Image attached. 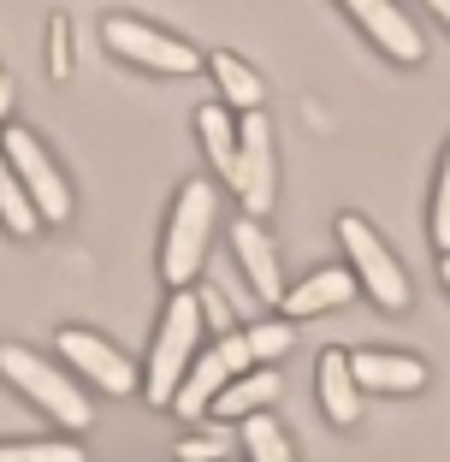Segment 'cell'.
<instances>
[{"label":"cell","mask_w":450,"mask_h":462,"mask_svg":"<svg viewBox=\"0 0 450 462\" xmlns=\"http://www.w3.org/2000/svg\"><path fill=\"white\" fill-rule=\"evenodd\" d=\"M196 344H202V297L196 291H172L161 314V332H154V350H149V403L172 409L184 374L196 367Z\"/></svg>","instance_id":"1"},{"label":"cell","mask_w":450,"mask_h":462,"mask_svg":"<svg viewBox=\"0 0 450 462\" xmlns=\"http://www.w3.org/2000/svg\"><path fill=\"white\" fill-rule=\"evenodd\" d=\"M0 374H6L36 409H48L60 427H71V433H83V427L96 421V409H89V397L71 385V374H60L54 362H41V356L24 350V344H0Z\"/></svg>","instance_id":"2"},{"label":"cell","mask_w":450,"mask_h":462,"mask_svg":"<svg viewBox=\"0 0 450 462\" xmlns=\"http://www.w3.org/2000/svg\"><path fill=\"white\" fill-rule=\"evenodd\" d=\"M207 231H214V184H184L166 226V249H161V273L172 291H190L196 267L207 255Z\"/></svg>","instance_id":"3"},{"label":"cell","mask_w":450,"mask_h":462,"mask_svg":"<svg viewBox=\"0 0 450 462\" xmlns=\"http://www.w3.org/2000/svg\"><path fill=\"white\" fill-rule=\"evenodd\" d=\"M338 244H344V255H350V273L368 285V297L380 302V309H409V273L397 267V255L373 237V226L362 214H344L338 219Z\"/></svg>","instance_id":"4"},{"label":"cell","mask_w":450,"mask_h":462,"mask_svg":"<svg viewBox=\"0 0 450 462\" xmlns=\"http://www.w3.org/2000/svg\"><path fill=\"white\" fill-rule=\"evenodd\" d=\"M249 367H255V356H249V338H243V332L219 338L214 350H202V356H196V367L184 374V385H178V397H172V415H184V421L214 415L219 392H225L232 380H243Z\"/></svg>","instance_id":"5"},{"label":"cell","mask_w":450,"mask_h":462,"mask_svg":"<svg viewBox=\"0 0 450 462\" xmlns=\"http://www.w3.org/2000/svg\"><path fill=\"white\" fill-rule=\"evenodd\" d=\"M237 196H243V214L261 219L273 208V190H279V161H273V125L267 113H243L237 125Z\"/></svg>","instance_id":"6"},{"label":"cell","mask_w":450,"mask_h":462,"mask_svg":"<svg viewBox=\"0 0 450 462\" xmlns=\"http://www.w3.org/2000/svg\"><path fill=\"white\" fill-rule=\"evenodd\" d=\"M0 149H6V161H13V172H18V184H24V196H30V208H36L41 219H66L71 214V190H66V178L54 172V161H48V154H41V143L30 131H6V143H0Z\"/></svg>","instance_id":"7"},{"label":"cell","mask_w":450,"mask_h":462,"mask_svg":"<svg viewBox=\"0 0 450 462\" xmlns=\"http://www.w3.org/2000/svg\"><path fill=\"white\" fill-rule=\"evenodd\" d=\"M101 36H107V48H119L124 60H137V66H149V71H196L202 66L196 48H184L178 36H166V30H154V24H137V18H107Z\"/></svg>","instance_id":"8"},{"label":"cell","mask_w":450,"mask_h":462,"mask_svg":"<svg viewBox=\"0 0 450 462\" xmlns=\"http://www.w3.org/2000/svg\"><path fill=\"white\" fill-rule=\"evenodd\" d=\"M54 344H60V356H66L71 367H83V374H89V380L101 385V392H113V397H131V392H137V367L124 362V356L113 350V344H101L96 332L66 327Z\"/></svg>","instance_id":"9"},{"label":"cell","mask_w":450,"mask_h":462,"mask_svg":"<svg viewBox=\"0 0 450 462\" xmlns=\"http://www.w3.org/2000/svg\"><path fill=\"white\" fill-rule=\"evenodd\" d=\"M232 249H237V261H243V273H249V291H255L261 302H285V279H279V249H273V237L261 231V219H237L232 226Z\"/></svg>","instance_id":"10"},{"label":"cell","mask_w":450,"mask_h":462,"mask_svg":"<svg viewBox=\"0 0 450 462\" xmlns=\"http://www.w3.org/2000/svg\"><path fill=\"white\" fill-rule=\"evenodd\" d=\"M344 6H350L355 24L368 30V36L380 42V48H385L391 60H421V54H427L421 30H415L409 18L397 13V0H344Z\"/></svg>","instance_id":"11"},{"label":"cell","mask_w":450,"mask_h":462,"mask_svg":"<svg viewBox=\"0 0 450 462\" xmlns=\"http://www.w3.org/2000/svg\"><path fill=\"white\" fill-rule=\"evenodd\" d=\"M350 367H355V385L362 392H421L427 385V362L397 356V350H355Z\"/></svg>","instance_id":"12"},{"label":"cell","mask_w":450,"mask_h":462,"mask_svg":"<svg viewBox=\"0 0 450 462\" xmlns=\"http://www.w3.org/2000/svg\"><path fill=\"white\" fill-rule=\"evenodd\" d=\"M350 297H355V273L350 267H320V273H308L297 291H285L279 309H285L290 320H308V314H326V309H338V302H350Z\"/></svg>","instance_id":"13"},{"label":"cell","mask_w":450,"mask_h":462,"mask_svg":"<svg viewBox=\"0 0 450 462\" xmlns=\"http://www.w3.org/2000/svg\"><path fill=\"white\" fill-rule=\"evenodd\" d=\"M320 403L338 427H355V415H362V385H355V367L344 350L320 356Z\"/></svg>","instance_id":"14"},{"label":"cell","mask_w":450,"mask_h":462,"mask_svg":"<svg viewBox=\"0 0 450 462\" xmlns=\"http://www.w3.org/2000/svg\"><path fill=\"white\" fill-rule=\"evenodd\" d=\"M273 397H279V374H273V367H249L243 380H232L225 392H219L214 415H219V421H249V415H261Z\"/></svg>","instance_id":"15"},{"label":"cell","mask_w":450,"mask_h":462,"mask_svg":"<svg viewBox=\"0 0 450 462\" xmlns=\"http://www.w3.org/2000/svg\"><path fill=\"white\" fill-rule=\"evenodd\" d=\"M196 131L207 143V161L219 178H237V119L225 107H196Z\"/></svg>","instance_id":"16"},{"label":"cell","mask_w":450,"mask_h":462,"mask_svg":"<svg viewBox=\"0 0 450 462\" xmlns=\"http://www.w3.org/2000/svg\"><path fill=\"white\" fill-rule=\"evenodd\" d=\"M207 66H214V78H219V89H225V101H232V107L261 113V96H267V89H261V78L243 66V60H237V54H214Z\"/></svg>","instance_id":"17"},{"label":"cell","mask_w":450,"mask_h":462,"mask_svg":"<svg viewBox=\"0 0 450 462\" xmlns=\"http://www.w3.org/2000/svg\"><path fill=\"white\" fill-rule=\"evenodd\" d=\"M0 219H6V231H13V237H30V231L41 226V214L30 208L24 184H18L13 161H6V149H0Z\"/></svg>","instance_id":"18"},{"label":"cell","mask_w":450,"mask_h":462,"mask_svg":"<svg viewBox=\"0 0 450 462\" xmlns=\"http://www.w3.org/2000/svg\"><path fill=\"white\" fill-rule=\"evenodd\" d=\"M243 457L249 462H297V450H290L285 427L273 415H249L243 421Z\"/></svg>","instance_id":"19"},{"label":"cell","mask_w":450,"mask_h":462,"mask_svg":"<svg viewBox=\"0 0 450 462\" xmlns=\"http://www.w3.org/2000/svg\"><path fill=\"white\" fill-rule=\"evenodd\" d=\"M0 462H89V450L71 439H13L0 445Z\"/></svg>","instance_id":"20"},{"label":"cell","mask_w":450,"mask_h":462,"mask_svg":"<svg viewBox=\"0 0 450 462\" xmlns=\"http://www.w3.org/2000/svg\"><path fill=\"white\" fill-rule=\"evenodd\" d=\"M243 338H249V356H255V367H273L279 356L290 350V320H255V327H243Z\"/></svg>","instance_id":"21"},{"label":"cell","mask_w":450,"mask_h":462,"mask_svg":"<svg viewBox=\"0 0 450 462\" xmlns=\"http://www.w3.org/2000/svg\"><path fill=\"white\" fill-rule=\"evenodd\" d=\"M433 244L450 255V149H445V166H438V190H433Z\"/></svg>","instance_id":"22"},{"label":"cell","mask_w":450,"mask_h":462,"mask_svg":"<svg viewBox=\"0 0 450 462\" xmlns=\"http://www.w3.org/2000/svg\"><path fill=\"white\" fill-rule=\"evenodd\" d=\"M48 66H54V78H66V71H71V24H66V18H54V36H48Z\"/></svg>","instance_id":"23"},{"label":"cell","mask_w":450,"mask_h":462,"mask_svg":"<svg viewBox=\"0 0 450 462\" xmlns=\"http://www.w3.org/2000/svg\"><path fill=\"white\" fill-rule=\"evenodd\" d=\"M178 462H225V439H184Z\"/></svg>","instance_id":"24"},{"label":"cell","mask_w":450,"mask_h":462,"mask_svg":"<svg viewBox=\"0 0 450 462\" xmlns=\"http://www.w3.org/2000/svg\"><path fill=\"white\" fill-rule=\"evenodd\" d=\"M202 314H207V320H214V327H219V338H232V314H225V302H219L214 291H207V297H202Z\"/></svg>","instance_id":"25"},{"label":"cell","mask_w":450,"mask_h":462,"mask_svg":"<svg viewBox=\"0 0 450 462\" xmlns=\"http://www.w3.org/2000/svg\"><path fill=\"white\" fill-rule=\"evenodd\" d=\"M6 107H13V83L0 78V119H6Z\"/></svg>","instance_id":"26"},{"label":"cell","mask_w":450,"mask_h":462,"mask_svg":"<svg viewBox=\"0 0 450 462\" xmlns=\"http://www.w3.org/2000/svg\"><path fill=\"white\" fill-rule=\"evenodd\" d=\"M427 6H433V13H438V18L450 24V0H427Z\"/></svg>","instance_id":"27"},{"label":"cell","mask_w":450,"mask_h":462,"mask_svg":"<svg viewBox=\"0 0 450 462\" xmlns=\"http://www.w3.org/2000/svg\"><path fill=\"white\" fill-rule=\"evenodd\" d=\"M445 285H450V255H445Z\"/></svg>","instance_id":"28"}]
</instances>
